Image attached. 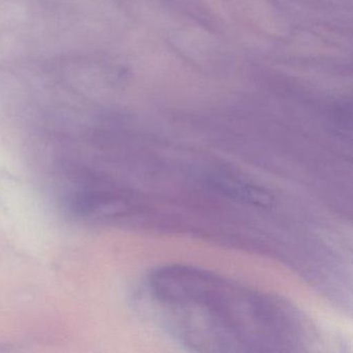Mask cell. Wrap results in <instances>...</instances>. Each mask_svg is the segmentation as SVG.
I'll return each instance as SVG.
<instances>
[{"label":"cell","mask_w":353,"mask_h":353,"mask_svg":"<svg viewBox=\"0 0 353 353\" xmlns=\"http://www.w3.org/2000/svg\"><path fill=\"white\" fill-rule=\"evenodd\" d=\"M152 301L188 344L239 351L290 342L288 310L265 295L210 272L167 266L148 278Z\"/></svg>","instance_id":"6da1fadb"}]
</instances>
